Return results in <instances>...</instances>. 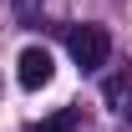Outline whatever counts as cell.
Segmentation results:
<instances>
[{"instance_id":"6da1fadb","label":"cell","mask_w":132,"mask_h":132,"mask_svg":"<svg viewBox=\"0 0 132 132\" xmlns=\"http://www.w3.org/2000/svg\"><path fill=\"white\" fill-rule=\"evenodd\" d=\"M66 51H71V61L81 71H97L112 56V36H107V26H71L66 31Z\"/></svg>"},{"instance_id":"7a4b0ae2","label":"cell","mask_w":132,"mask_h":132,"mask_svg":"<svg viewBox=\"0 0 132 132\" xmlns=\"http://www.w3.org/2000/svg\"><path fill=\"white\" fill-rule=\"evenodd\" d=\"M15 76H20V86H26V92H41V86L56 76L51 51H46V46H26V51H20V61H15Z\"/></svg>"},{"instance_id":"3957f363","label":"cell","mask_w":132,"mask_h":132,"mask_svg":"<svg viewBox=\"0 0 132 132\" xmlns=\"http://www.w3.org/2000/svg\"><path fill=\"white\" fill-rule=\"evenodd\" d=\"M76 122H81V117L71 112V107H61V112H51L46 122H36L31 132H76Z\"/></svg>"},{"instance_id":"277c9868","label":"cell","mask_w":132,"mask_h":132,"mask_svg":"<svg viewBox=\"0 0 132 132\" xmlns=\"http://www.w3.org/2000/svg\"><path fill=\"white\" fill-rule=\"evenodd\" d=\"M15 5H20V15H31V0H15Z\"/></svg>"},{"instance_id":"5b68a950","label":"cell","mask_w":132,"mask_h":132,"mask_svg":"<svg viewBox=\"0 0 132 132\" xmlns=\"http://www.w3.org/2000/svg\"><path fill=\"white\" fill-rule=\"evenodd\" d=\"M127 117H132V107H127Z\"/></svg>"}]
</instances>
